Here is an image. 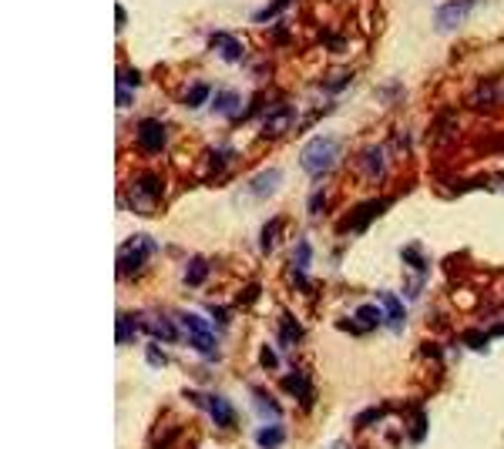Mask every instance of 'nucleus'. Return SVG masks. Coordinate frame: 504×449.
<instances>
[{"mask_svg":"<svg viewBox=\"0 0 504 449\" xmlns=\"http://www.w3.org/2000/svg\"><path fill=\"white\" fill-rule=\"evenodd\" d=\"M336 158H340V138H333V134H320L299 151V165L313 178H323L336 165Z\"/></svg>","mask_w":504,"mask_h":449,"instance_id":"obj_1","label":"nucleus"},{"mask_svg":"<svg viewBox=\"0 0 504 449\" xmlns=\"http://www.w3.org/2000/svg\"><path fill=\"white\" fill-rule=\"evenodd\" d=\"M152 252H155V242H152L148 235H135V238H128V242L118 248V275H125V279L138 275L141 265L152 259Z\"/></svg>","mask_w":504,"mask_h":449,"instance_id":"obj_2","label":"nucleus"},{"mask_svg":"<svg viewBox=\"0 0 504 449\" xmlns=\"http://www.w3.org/2000/svg\"><path fill=\"white\" fill-rule=\"evenodd\" d=\"M182 325L192 332V345H195V352H202V356H215V329L205 322L202 316H192V312H182Z\"/></svg>","mask_w":504,"mask_h":449,"instance_id":"obj_3","label":"nucleus"},{"mask_svg":"<svg viewBox=\"0 0 504 449\" xmlns=\"http://www.w3.org/2000/svg\"><path fill=\"white\" fill-rule=\"evenodd\" d=\"M128 198H132V208H135V211L155 208V202L162 198V178H155V174H141Z\"/></svg>","mask_w":504,"mask_h":449,"instance_id":"obj_4","label":"nucleus"},{"mask_svg":"<svg viewBox=\"0 0 504 449\" xmlns=\"http://www.w3.org/2000/svg\"><path fill=\"white\" fill-rule=\"evenodd\" d=\"M471 7H474V0H447V3L437 7V14H434V27H437V31H454V27H461Z\"/></svg>","mask_w":504,"mask_h":449,"instance_id":"obj_5","label":"nucleus"},{"mask_svg":"<svg viewBox=\"0 0 504 449\" xmlns=\"http://www.w3.org/2000/svg\"><path fill=\"white\" fill-rule=\"evenodd\" d=\"M138 145L145 151H162L168 145V131H165V124L158 121V117H145L141 124H138Z\"/></svg>","mask_w":504,"mask_h":449,"instance_id":"obj_6","label":"nucleus"},{"mask_svg":"<svg viewBox=\"0 0 504 449\" xmlns=\"http://www.w3.org/2000/svg\"><path fill=\"white\" fill-rule=\"evenodd\" d=\"M384 208H387V202H367V205H356L347 218L340 222V228H343V231H363V228H367V224L373 222Z\"/></svg>","mask_w":504,"mask_h":449,"instance_id":"obj_7","label":"nucleus"},{"mask_svg":"<svg viewBox=\"0 0 504 449\" xmlns=\"http://www.w3.org/2000/svg\"><path fill=\"white\" fill-rule=\"evenodd\" d=\"M192 399L195 402H202L205 409L212 412L215 426H233L235 423V409H233L229 399H222V395H192Z\"/></svg>","mask_w":504,"mask_h":449,"instance_id":"obj_8","label":"nucleus"},{"mask_svg":"<svg viewBox=\"0 0 504 449\" xmlns=\"http://www.w3.org/2000/svg\"><path fill=\"white\" fill-rule=\"evenodd\" d=\"M292 117H296V111H292L290 104L272 108V111L266 114V121H262V134H266V138H279L283 131H290L292 128Z\"/></svg>","mask_w":504,"mask_h":449,"instance_id":"obj_9","label":"nucleus"},{"mask_svg":"<svg viewBox=\"0 0 504 449\" xmlns=\"http://www.w3.org/2000/svg\"><path fill=\"white\" fill-rule=\"evenodd\" d=\"M360 168L367 171L373 181H380V178H384V171H387V151L380 148V145L367 148L363 154H360Z\"/></svg>","mask_w":504,"mask_h":449,"instance_id":"obj_10","label":"nucleus"},{"mask_svg":"<svg viewBox=\"0 0 504 449\" xmlns=\"http://www.w3.org/2000/svg\"><path fill=\"white\" fill-rule=\"evenodd\" d=\"M283 185V171H276V168H266L262 174H255L249 181V191L255 195V198H269L276 188Z\"/></svg>","mask_w":504,"mask_h":449,"instance_id":"obj_11","label":"nucleus"},{"mask_svg":"<svg viewBox=\"0 0 504 449\" xmlns=\"http://www.w3.org/2000/svg\"><path fill=\"white\" fill-rule=\"evenodd\" d=\"M145 332H148V336H155V338H162V342H175V338H178L175 322H172V318H165V316H148V318H145Z\"/></svg>","mask_w":504,"mask_h":449,"instance_id":"obj_12","label":"nucleus"},{"mask_svg":"<svg viewBox=\"0 0 504 449\" xmlns=\"http://www.w3.org/2000/svg\"><path fill=\"white\" fill-rule=\"evenodd\" d=\"M283 389L286 393H292L303 406H310L313 402V389H310V379L303 373H286V379H283Z\"/></svg>","mask_w":504,"mask_h":449,"instance_id":"obj_13","label":"nucleus"},{"mask_svg":"<svg viewBox=\"0 0 504 449\" xmlns=\"http://www.w3.org/2000/svg\"><path fill=\"white\" fill-rule=\"evenodd\" d=\"M209 44H212V47L226 57V60H239V57H242V44H239V38H235V34H212V38H209Z\"/></svg>","mask_w":504,"mask_h":449,"instance_id":"obj_14","label":"nucleus"},{"mask_svg":"<svg viewBox=\"0 0 504 449\" xmlns=\"http://www.w3.org/2000/svg\"><path fill=\"white\" fill-rule=\"evenodd\" d=\"M286 443V432H283V426H266V430L255 432V446L259 449H279Z\"/></svg>","mask_w":504,"mask_h":449,"instance_id":"obj_15","label":"nucleus"},{"mask_svg":"<svg viewBox=\"0 0 504 449\" xmlns=\"http://www.w3.org/2000/svg\"><path fill=\"white\" fill-rule=\"evenodd\" d=\"M239 108H242V97H239V91H219V97H215V111L235 117V114H239Z\"/></svg>","mask_w":504,"mask_h":449,"instance_id":"obj_16","label":"nucleus"},{"mask_svg":"<svg viewBox=\"0 0 504 449\" xmlns=\"http://www.w3.org/2000/svg\"><path fill=\"white\" fill-rule=\"evenodd\" d=\"M380 302H384V309H387V322L393 325V329H400V325H404V305H400V299L390 295V292H384Z\"/></svg>","mask_w":504,"mask_h":449,"instance_id":"obj_17","label":"nucleus"},{"mask_svg":"<svg viewBox=\"0 0 504 449\" xmlns=\"http://www.w3.org/2000/svg\"><path fill=\"white\" fill-rule=\"evenodd\" d=\"M384 318H380V309L377 305H360L356 309V329H363V332H370V329H377Z\"/></svg>","mask_w":504,"mask_h":449,"instance_id":"obj_18","label":"nucleus"},{"mask_svg":"<svg viewBox=\"0 0 504 449\" xmlns=\"http://www.w3.org/2000/svg\"><path fill=\"white\" fill-rule=\"evenodd\" d=\"M205 275H209V262H205V259H198V255H195L192 262H189V268H185V285H202V281H205Z\"/></svg>","mask_w":504,"mask_h":449,"instance_id":"obj_19","label":"nucleus"},{"mask_svg":"<svg viewBox=\"0 0 504 449\" xmlns=\"http://www.w3.org/2000/svg\"><path fill=\"white\" fill-rule=\"evenodd\" d=\"M209 97H212V88H209V84H192V88L185 91V97H182V101H185L189 108H202Z\"/></svg>","mask_w":504,"mask_h":449,"instance_id":"obj_20","label":"nucleus"},{"mask_svg":"<svg viewBox=\"0 0 504 449\" xmlns=\"http://www.w3.org/2000/svg\"><path fill=\"white\" fill-rule=\"evenodd\" d=\"M279 228H283V218H269V222H266V228H262V238H259V248H262V252H272Z\"/></svg>","mask_w":504,"mask_h":449,"instance_id":"obj_21","label":"nucleus"},{"mask_svg":"<svg viewBox=\"0 0 504 449\" xmlns=\"http://www.w3.org/2000/svg\"><path fill=\"white\" fill-rule=\"evenodd\" d=\"M252 399H255V406H259V416H266V419H276V416H279V406H276L262 389H252Z\"/></svg>","mask_w":504,"mask_h":449,"instance_id":"obj_22","label":"nucleus"},{"mask_svg":"<svg viewBox=\"0 0 504 449\" xmlns=\"http://www.w3.org/2000/svg\"><path fill=\"white\" fill-rule=\"evenodd\" d=\"M118 345H128L135 338V318L132 316H118Z\"/></svg>","mask_w":504,"mask_h":449,"instance_id":"obj_23","label":"nucleus"},{"mask_svg":"<svg viewBox=\"0 0 504 449\" xmlns=\"http://www.w3.org/2000/svg\"><path fill=\"white\" fill-rule=\"evenodd\" d=\"M279 336L286 338V342H299V338H303V325L286 312V316H283V332H279Z\"/></svg>","mask_w":504,"mask_h":449,"instance_id":"obj_24","label":"nucleus"},{"mask_svg":"<svg viewBox=\"0 0 504 449\" xmlns=\"http://www.w3.org/2000/svg\"><path fill=\"white\" fill-rule=\"evenodd\" d=\"M310 259H313V248L306 242H299V245H296V252H292V262H296V268H306V265H310Z\"/></svg>","mask_w":504,"mask_h":449,"instance_id":"obj_25","label":"nucleus"},{"mask_svg":"<svg viewBox=\"0 0 504 449\" xmlns=\"http://www.w3.org/2000/svg\"><path fill=\"white\" fill-rule=\"evenodd\" d=\"M491 101H498V91H494V88H478L474 104H491Z\"/></svg>","mask_w":504,"mask_h":449,"instance_id":"obj_26","label":"nucleus"},{"mask_svg":"<svg viewBox=\"0 0 504 449\" xmlns=\"http://www.w3.org/2000/svg\"><path fill=\"white\" fill-rule=\"evenodd\" d=\"M255 295H259V285L252 281L249 288H242V292H239V299H235V305H246V302H252Z\"/></svg>","mask_w":504,"mask_h":449,"instance_id":"obj_27","label":"nucleus"},{"mask_svg":"<svg viewBox=\"0 0 504 449\" xmlns=\"http://www.w3.org/2000/svg\"><path fill=\"white\" fill-rule=\"evenodd\" d=\"M464 342L471 349H485V336H464Z\"/></svg>","mask_w":504,"mask_h":449,"instance_id":"obj_28","label":"nucleus"},{"mask_svg":"<svg viewBox=\"0 0 504 449\" xmlns=\"http://www.w3.org/2000/svg\"><path fill=\"white\" fill-rule=\"evenodd\" d=\"M262 366H266V369H276V356H272V349H262Z\"/></svg>","mask_w":504,"mask_h":449,"instance_id":"obj_29","label":"nucleus"},{"mask_svg":"<svg viewBox=\"0 0 504 449\" xmlns=\"http://www.w3.org/2000/svg\"><path fill=\"white\" fill-rule=\"evenodd\" d=\"M212 316H215V322H219V325H226V322H229V312H226V309H212Z\"/></svg>","mask_w":504,"mask_h":449,"instance_id":"obj_30","label":"nucleus"},{"mask_svg":"<svg viewBox=\"0 0 504 449\" xmlns=\"http://www.w3.org/2000/svg\"><path fill=\"white\" fill-rule=\"evenodd\" d=\"M148 362H152V366H162L165 359H162V352H158V349H148Z\"/></svg>","mask_w":504,"mask_h":449,"instance_id":"obj_31","label":"nucleus"},{"mask_svg":"<svg viewBox=\"0 0 504 449\" xmlns=\"http://www.w3.org/2000/svg\"><path fill=\"white\" fill-rule=\"evenodd\" d=\"M115 10H118V14H115V17H118V27H125V20H128V14H125V7H121V3H118Z\"/></svg>","mask_w":504,"mask_h":449,"instance_id":"obj_32","label":"nucleus"},{"mask_svg":"<svg viewBox=\"0 0 504 449\" xmlns=\"http://www.w3.org/2000/svg\"><path fill=\"white\" fill-rule=\"evenodd\" d=\"M313 211H320V208H323V195H313Z\"/></svg>","mask_w":504,"mask_h":449,"instance_id":"obj_33","label":"nucleus"},{"mask_svg":"<svg viewBox=\"0 0 504 449\" xmlns=\"http://www.w3.org/2000/svg\"><path fill=\"white\" fill-rule=\"evenodd\" d=\"M491 336H504V325H494V332Z\"/></svg>","mask_w":504,"mask_h":449,"instance_id":"obj_34","label":"nucleus"}]
</instances>
